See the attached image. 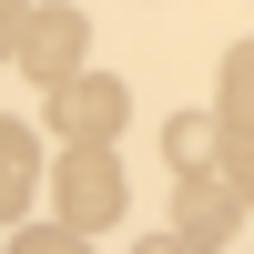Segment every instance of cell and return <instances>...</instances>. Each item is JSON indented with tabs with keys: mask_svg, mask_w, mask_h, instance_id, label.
<instances>
[{
	"mask_svg": "<svg viewBox=\"0 0 254 254\" xmlns=\"http://www.w3.org/2000/svg\"><path fill=\"white\" fill-rule=\"evenodd\" d=\"M81 51H92V20H81L71 0H41V10H31V31H20V51H10V61H20V71L41 81V92H51V81H71V71H92Z\"/></svg>",
	"mask_w": 254,
	"mask_h": 254,
	"instance_id": "cell-1",
	"label": "cell"
},
{
	"mask_svg": "<svg viewBox=\"0 0 254 254\" xmlns=\"http://www.w3.org/2000/svg\"><path fill=\"white\" fill-rule=\"evenodd\" d=\"M122 122H132V92H122L112 71H71V81H51V132H61V142H112Z\"/></svg>",
	"mask_w": 254,
	"mask_h": 254,
	"instance_id": "cell-2",
	"label": "cell"
},
{
	"mask_svg": "<svg viewBox=\"0 0 254 254\" xmlns=\"http://www.w3.org/2000/svg\"><path fill=\"white\" fill-rule=\"evenodd\" d=\"M112 214H122V163H112V142H71V163H61V224L102 234Z\"/></svg>",
	"mask_w": 254,
	"mask_h": 254,
	"instance_id": "cell-3",
	"label": "cell"
},
{
	"mask_svg": "<svg viewBox=\"0 0 254 254\" xmlns=\"http://www.w3.org/2000/svg\"><path fill=\"white\" fill-rule=\"evenodd\" d=\"M234 224H244V193H234L224 173H193V183H183V203H173V234L193 244V254L234 244Z\"/></svg>",
	"mask_w": 254,
	"mask_h": 254,
	"instance_id": "cell-4",
	"label": "cell"
},
{
	"mask_svg": "<svg viewBox=\"0 0 254 254\" xmlns=\"http://www.w3.org/2000/svg\"><path fill=\"white\" fill-rule=\"evenodd\" d=\"M31 193H41V132L0 112V224L31 214Z\"/></svg>",
	"mask_w": 254,
	"mask_h": 254,
	"instance_id": "cell-5",
	"label": "cell"
},
{
	"mask_svg": "<svg viewBox=\"0 0 254 254\" xmlns=\"http://www.w3.org/2000/svg\"><path fill=\"white\" fill-rule=\"evenodd\" d=\"M163 163H173V183L224 173V122L214 112H173V122H163Z\"/></svg>",
	"mask_w": 254,
	"mask_h": 254,
	"instance_id": "cell-6",
	"label": "cell"
},
{
	"mask_svg": "<svg viewBox=\"0 0 254 254\" xmlns=\"http://www.w3.org/2000/svg\"><path fill=\"white\" fill-rule=\"evenodd\" d=\"M214 122L224 132H254V41L224 51V81H214Z\"/></svg>",
	"mask_w": 254,
	"mask_h": 254,
	"instance_id": "cell-7",
	"label": "cell"
},
{
	"mask_svg": "<svg viewBox=\"0 0 254 254\" xmlns=\"http://www.w3.org/2000/svg\"><path fill=\"white\" fill-rule=\"evenodd\" d=\"M10 254H92L81 224H10Z\"/></svg>",
	"mask_w": 254,
	"mask_h": 254,
	"instance_id": "cell-8",
	"label": "cell"
},
{
	"mask_svg": "<svg viewBox=\"0 0 254 254\" xmlns=\"http://www.w3.org/2000/svg\"><path fill=\"white\" fill-rule=\"evenodd\" d=\"M224 183H234L244 214H254V132H224Z\"/></svg>",
	"mask_w": 254,
	"mask_h": 254,
	"instance_id": "cell-9",
	"label": "cell"
},
{
	"mask_svg": "<svg viewBox=\"0 0 254 254\" xmlns=\"http://www.w3.org/2000/svg\"><path fill=\"white\" fill-rule=\"evenodd\" d=\"M31 10H41V0H0V61L20 51V31H31Z\"/></svg>",
	"mask_w": 254,
	"mask_h": 254,
	"instance_id": "cell-10",
	"label": "cell"
},
{
	"mask_svg": "<svg viewBox=\"0 0 254 254\" xmlns=\"http://www.w3.org/2000/svg\"><path fill=\"white\" fill-rule=\"evenodd\" d=\"M142 254H193V244H183V234H163V244H142Z\"/></svg>",
	"mask_w": 254,
	"mask_h": 254,
	"instance_id": "cell-11",
	"label": "cell"
},
{
	"mask_svg": "<svg viewBox=\"0 0 254 254\" xmlns=\"http://www.w3.org/2000/svg\"><path fill=\"white\" fill-rule=\"evenodd\" d=\"M0 254H10V244H0Z\"/></svg>",
	"mask_w": 254,
	"mask_h": 254,
	"instance_id": "cell-12",
	"label": "cell"
}]
</instances>
